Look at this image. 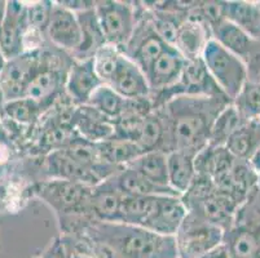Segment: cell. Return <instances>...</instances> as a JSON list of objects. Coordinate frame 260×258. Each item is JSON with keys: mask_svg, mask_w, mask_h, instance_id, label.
<instances>
[{"mask_svg": "<svg viewBox=\"0 0 260 258\" xmlns=\"http://www.w3.org/2000/svg\"><path fill=\"white\" fill-rule=\"evenodd\" d=\"M232 101L220 96H177L160 107L165 124L162 151H185L196 155L209 145L210 132L216 117Z\"/></svg>", "mask_w": 260, "mask_h": 258, "instance_id": "1", "label": "cell"}, {"mask_svg": "<svg viewBox=\"0 0 260 258\" xmlns=\"http://www.w3.org/2000/svg\"><path fill=\"white\" fill-rule=\"evenodd\" d=\"M105 258H177L174 236L122 222H93L83 234Z\"/></svg>", "mask_w": 260, "mask_h": 258, "instance_id": "2", "label": "cell"}, {"mask_svg": "<svg viewBox=\"0 0 260 258\" xmlns=\"http://www.w3.org/2000/svg\"><path fill=\"white\" fill-rule=\"evenodd\" d=\"M30 191L56 212L60 221L61 235L77 238L93 224L88 212V199L92 191L89 185L47 178L32 185Z\"/></svg>", "mask_w": 260, "mask_h": 258, "instance_id": "3", "label": "cell"}, {"mask_svg": "<svg viewBox=\"0 0 260 258\" xmlns=\"http://www.w3.org/2000/svg\"><path fill=\"white\" fill-rule=\"evenodd\" d=\"M181 200L188 212L196 213L223 231L229 230L235 225L241 207L232 196L219 190L211 178L200 174H196Z\"/></svg>", "mask_w": 260, "mask_h": 258, "instance_id": "4", "label": "cell"}, {"mask_svg": "<svg viewBox=\"0 0 260 258\" xmlns=\"http://www.w3.org/2000/svg\"><path fill=\"white\" fill-rule=\"evenodd\" d=\"M201 58L217 87L233 102L247 80L245 62L214 39L206 43Z\"/></svg>", "mask_w": 260, "mask_h": 258, "instance_id": "5", "label": "cell"}, {"mask_svg": "<svg viewBox=\"0 0 260 258\" xmlns=\"http://www.w3.org/2000/svg\"><path fill=\"white\" fill-rule=\"evenodd\" d=\"M177 258H201L223 244L224 231L188 212L174 235Z\"/></svg>", "mask_w": 260, "mask_h": 258, "instance_id": "6", "label": "cell"}, {"mask_svg": "<svg viewBox=\"0 0 260 258\" xmlns=\"http://www.w3.org/2000/svg\"><path fill=\"white\" fill-rule=\"evenodd\" d=\"M94 12L106 44L123 51L138 25L140 9L126 2H94Z\"/></svg>", "mask_w": 260, "mask_h": 258, "instance_id": "7", "label": "cell"}, {"mask_svg": "<svg viewBox=\"0 0 260 258\" xmlns=\"http://www.w3.org/2000/svg\"><path fill=\"white\" fill-rule=\"evenodd\" d=\"M60 56L47 52L42 48V62L39 68L30 80L25 89L23 97L39 103L44 110H49L54 105L61 93H65L66 74L68 68H62Z\"/></svg>", "mask_w": 260, "mask_h": 258, "instance_id": "8", "label": "cell"}, {"mask_svg": "<svg viewBox=\"0 0 260 258\" xmlns=\"http://www.w3.org/2000/svg\"><path fill=\"white\" fill-rule=\"evenodd\" d=\"M169 44L163 42L155 32L149 9H140L138 25L135 27L131 39L122 51L145 75L146 70L157 60Z\"/></svg>", "mask_w": 260, "mask_h": 258, "instance_id": "9", "label": "cell"}, {"mask_svg": "<svg viewBox=\"0 0 260 258\" xmlns=\"http://www.w3.org/2000/svg\"><path fill=\"white\" fill-rule=\"evenodd\" d=\"M42 62V48L23 52L11 58L0 71V93L3 102L22 98L25 89Z\"/></svg>", "mask_w": 260, "mask_h": 258, "instance_id": "10", "label": "cell"}, {"mask_svg": "<svg viewBox=\"0 0 260 258\" xmlns=\"http://www.w3.org/2000/svg\"><path fill=\"white\" fill-rule=\"evenodd\" d=\"M46 38L54 48L72 56L82 40V32L75 12L61 4L53 3L49 21L47 23Z\"/></svg>", "mask_w": 260, "mask_h": 258, "instance_id": "11", "label": "cell"}, {"mask_svg": "<svg viewBox=\"0 0 260 258\" xmlns=\"http://www.w3.org/2000/svg\"><path fill=\"white\" fill-rule=\"evenodd\" d=\"M29 28L26 6L20 2H7L6 14L0 27V49L6 60L25 52V36Z\"/></svg>", "mask_w": 260, "mask_h": 258, "instance_id": "12", "label": "cell"}, {"mask_svg": "<svg viewBox=\"0 0 260 258\" xmlns=\"http://www.w3.org/2000/svg\"><path fill=\"white\" fill-rule=\"evenodd\" d=\"M104 84L94 71L93 62L91 60L74 61L70 65L65 79L66 97L74 106L87 105L93 92Z\"/></svg>", "mask_w": 260, "mask_h": 258, "instance_id": "13", "label": "cell"}, {"mask_svg": "<svg viewBox=\"0 0 260 258\" xmlns=\"http://www.w3.org/2000/svg\"><path fill=\"white\" fill-rule=\"evenodd\" d=\"M185 62V57L175 47H167L145 72L150 94L169 89L176 84L180 79Z\"/></svg>", "mask_w": 260, "mask_h": 258, "instance_id": "14", "label": "cell"}, {"mask_svg": "<svg viewBox=\"0 0 260 258\" xmlns=\"http://www.w3.org/2000/svg\"><path fill=\"white\" fill-rule=\"evenodd\" d=\"M123 194L113 177L92 186L88 199V212L93 222H119Z\"/></svg>", "mask_w": 260, "mask_h": 258, "instance_id": "15", "label": "cell"}, {"mask_svg": "<svg viewBox=\"0 0 260 258\" xmlns=\"http://www.w3.org/2000/svg\"><path fill=\"white\" fill-rule=\"evenodd\" d=\"M72 125L80 138L91 143H100L114 136V123L91 106H75L73 111Z\"/></svg>", "mask_w": 260, "mask_h": 258, "instance_id": "16", "label": "cell"}, {"mask_svg": "<svg viewBox=\"0 0 260 258\" xmlns=\"http://www.w3.org/2000/svg\"><path fill=\"white\" fill-rule=\"evenodd\" d=\"M106 85L112 87L124 99L149 98L150 96V88L144 72L124 54L112 82Z\"/></svg>", "mask_w": 260, "mask_h": 258, "instance_id": "17", "label": "cell"}, {"mask_svg": "<svg viewBox=\"0 0 260 258\" xmlns=\"http://www.w3.org/2000/svg\"><path fill=\"white\" fill-rule=\"evenodd\" d=\"M44 168H46L48 178L66 179V181L79 182V183L89 185V186H94L101 182L92 172L73 159L72 156L66 153L65 149L47 154Z\"/></svg>", "mask_w": 260, "mask_h": 258, "instance_id": "18", "label": "cell"}, {"mask_svg": "<svg viewBox=\"0 0 260 258\" xmlns=\"http://www.w3.org/2000/svg\"><path fill=\"white\" fill-rule=\"evenodd\" d=\"M257 173L246 160H236L229 173L215 182V186L223 193L228 194L240 205L247 200L250 194L256 189Z\"/></svg>", "mask_w": 260, "mask_h": 258, "instance_id": "19", "label": "cell"}, {"mask_svg": "<svg viewBox=\"0 0 260 258\" xmlns=\"http://www.w3.org/2000/svg\"><path fill=\"white\" fill-rule=\"evenodd\" d=\"M163 196L169 195H124L122 200V207H120L119 222L149 230V226L157 216Z\"/></svg>", "mask_w": 260, "mask_h": 258, "instance_id": "20", "label": "cell"}, {"mask_svg": "<svg viewBox=\"0 0 260 258\" xmlns=\"http://www.w3.org/2000/svg\"><path fill=\"white\" fill-rule=\"evenodd\" d=\"M260 226L235 224L224 231L223 245L231 258H257Z\"/></svg>", "mask_w": 260, "mask_h": 258, "instance_id": "21", "label": "cell"}, {"mask_svg": "<svg viewBox=\"0 0 260 258\" xmlns=\"http://www.w3.org/2000/svg\"><path fill=\"white\" fill-rule=\"evenodd\" d=\"M75 14H77L78 22L80 26L82 40H80L77 51L72 54V58L74 61L91 60L94 53L106 44L105 38H104L101 27L99 25L98 16L94 12V6L77 12Z\"/></svg>", "mask_w": 260, "mask_h": 258, "instance_id": "22", "label": "cell"}, {"mask_svg": "<svg viewBox=\"0 0 260 258\" xmlns=\"http://www.w3.org/2000/svg\"><path fill=\"white\" fill-rule=\"evenodd\" d=\"M236 160L225 146L207 145L194 156L196 174L210 177L215 183L229 173Z\"/></svg>", "mask_w": 260, "mask_h": 258, "instance_id": "23", "label": "cell"}, {"mask_svg": "<svg viewBox=\"0 0 260 258\" xmlns=\"http://www.w3.org/2000/svg\"><path fill=\"white\" fill-rule=\"evenodd\" d=\"M211 35L212 39L216 40L226 51L241 58L243 62L260 47L259 40H255L249 34H246L242 28L226 20L217 26Z\"/></svg>", "mask_w": 260, "mask_h": 258, "instance_id": "24", "label": "cell"}, {"mask_svg": "<svg viewBox=\"0 0 260 258\" xmlns=\"http://www.w3.org/2000/svg\"><path fill=\"white\" fill-rule=\"evenodd\" d=\"M210 39H212V36L209 28L198 20L188 16L179 27L175 48L185 57V60H193L201 57Z\"/></svg>", "mask_w": 260, "mask_h": 258, "instance_id": "25", "label": "cell"}, {"mask_svg": "<svg viewBox=\"0 0 260 258\" xmlns=\"http://www.w3.org/2000/svg\"><path fill=\"white\" fill-rule=\"evenodd\" d=\"M194 156L185 151H172L167 154L169 186L180 196L188 191L196 177Z\"/></svg>", "mask_w": 260, "mask_h": 258, "instance_id": "26", "label": "cell"}, {"mask_svg": "<svg viewBox=\"0 0 260 258\" xmlns=\"http://www.w3.org/2000/svg\"><path fill=\"white\" fill-rule=\"evenodd\" d=\"M181 196H163L157 216L149 226V231L165 236H174L186 216Z\"/></svg>", "mask_w": 260, "mask_h": 258, "instance_id": "27", "label": "cell"}, {"mask_svg": "<svg viewBox=\"0 0 260 258\" xmlns=\"http://www.w3.org/2000/svg\"><path fill=\"white\" fill-rule=\"evenodd\" d=\"M113 181L117 185L120 193L126 196H145V195H169L180 196L170 188H162L153 183L149 179L144 178L138 172L124 167L115 176Z\"/></svg>", "mask_w": 260, "mask_h": 258, "instance_id": "28", "label": "cell"}, {"mask_svg": "<svg viewBox=\"0 0 260 258\" xmlns=\"http://www.w3.org/2000/svg\"><path fill=\"white\" fill-rule=\"evenodd\" d=\"M260 146V120L243 122L225 143L229 153L238 160L249 162Z\"/></svg>", "mask_w": 260, "mask_h": 258, "instance_id": "29", "label": "cell"}, {"mask_svg": "<svg viewBox=\"0 0 260 258\" xmlns=\"http://www.w3.org/2000/svg\"><path fill=\"white\" fill-rule=\"evenodd\" d=\"M226 21L242 28L246 34L260 42V3L223 2Z\"/></svg>", "mask_w": 260, "mask_h": 258, "instance_id": "30", "label": "cell"}, {"mask_svg": "<svg viewBox=\"0 0 260 258\" xmlns=\"http://www.w3.org/2000/svg\"><path fill=\"white\" fill-rule=\"evenodd\" d=\"M126 167L158 186L170 188L167 181V154L162 151H148L141 154Z\"/></svg>", "mask_w": 260, "mask_h": 258, "instance_id": "31", "label": "cell"}, {"mask_svg": "<svg viewBox=\"0 0 260 258\" xmlns=\"http://www.w3.org/2000/svg\"><path fill=\"white\" fill-rule=\"evenodd\" d=\"M96 145L104 162L118 168H124L132 160L144 154L136 142L118 137H112Z\"/></svg>", "mask_w": 260, "mask_h": 258, "instance_id": "32", "label": "cell"}, {"mask_svg": "<svg viewBox=\"0 0 260 258\" xmlns=\"http://www.w3.org/2000/svg\"><path fill=\"white\" fill-rule=\"evenodd\" d=\"M2 115L6 119L16 123L17 125H26V127H34L42 118L46 110L38 102L27 97L7 101L2 106Z\"/></svg>", "mask_w": 260, "mask_h": 258, "instance_id": "33", "label": "cell"}, {"mask_svg": "<svg viewBox=\"0 0 260 258\" xmlns=\"http://www.w3.org/2000/svg\"><path fill=\"white\" fill-rule=\"evenodd\" d=\"M165 142V124L158 108H153L144 119L136 143L144 153L162 151ZM163 153V151H162Z\"/></svg>", "mask_w": 260, "mask_h": 258, "instance_id": "34", "label": "cell"}, {"mask_svg": "<svg viewBox=\"0 0 260 258\" xmlns=\"http://www.w3.org/2000/svg\"><path fill=\"white\" fill-rule=\"evenodd\" d=\"M126 99L120 97L112 87L101 84L89 98L87 105L100 113L101 115L114 123L124 108Z\"/></svg>", "mask_w": 260, "mask_h": 258, "instance_id": "35", "label": "cell"}, {"mask_svg": "<svg viewBox=\"0 0 260 258\" xmlns=\"http://www.w3.org/2000/svg\"><path fill=\"white\" fill-rule=\"evenodd\" d=\"M243 123L242 118L240 117L238 111L233 106V103L226 106L224 110L220 111L215 119L214 124L210 132L209 145L211 146H225L229 137L233 132Z\"/></svg>", "mask_w": 260, "mask_h": 258, "instance_id": "36", "label": "cell"}, {"mask_svg": "<svg viewBox=\"0 0 260 258\" xmlns=\"http://www.w3.org/2000/svg\"><path fill=\"white\" fill-rule=\"evenodd\" d=\"M122 57V51L118 49L117 47L110 46V44H105V46L101 47L92 57L94 71L104 84H109L112 82Z\"/></svg>", "mask_w": 260, "mask_h": 258, "instance_id": "37", "label": "cell"}, {"mask_svg": "<svg viewBox=\"0 0 260 258\" xmlns=\"http://www.w3.org/2000/svg\"><path fill=\"white\" fill-rule=\"evenodd\" d=\"M233 106L238 111L243 122L256 120L260 118V85L246 80L242 89L233 99Z\"/></svg>", "mask_w": 260, "mask_h": 258, "instance_id": "38", "label": "cell"}, {"mask_svg": "<svg viewBox=\"0 0 260 258\" xmlns=\"http://www.w3.org/2000/svg\"><path fill=\"white\" fill-rule=\"evenodd\" d=\"M53 2H38V3L26 6V16L29 26L46 36L47 23L49 21Z\"/></svg>", "mask_w": 260, "mask_h": 258, "instance_id": "39", "label": "cell"}, {"mask_svg": "<svg viewBox=\"0 0 260 258\" xmlns=\"http://www.w3.org/2000/svg\"><path fill=\"white\" fill-rule=\"evenodd\" d=\"M75 238L74 236L60 235L53 239L39 258H72L74 252Z\"/></svg>", "mask_w": 260, "mask_h": 258, "instance_id": "40", "label": "cell"}, {"mask_svg": "<svg viewBox=\"0 0 260 258\" xmlns=\"http://www.w3.org/2000/svg\"><path fill=\"white\" fill-rule=\"evenodd\" d=\"M75 238V236H74ZM72 258H105L103 253L92 244L91 241L87 240L84 236H77L75 238L74 252Z\"/></svg>", "mask_w": 260, "mask_h": 258, "instance_id": "41", "label": "cell"}, {"mask_svg": "<svg viewBox=\"0 0 260 258\" xmlns=\"http://www.w3.org/2000/svg\"><path fill=\"white\" fill-rule=\"evenodd\" d=\"M247 82L260 85V47L245 61Z\"/></svg>", "mask_w": 260, "mask_h": 258, "instance_id": "42", "label": "cell"}, {"mask_svg": "<svg viewBox=\"0 0 260 258\" xmlns=\"http://www.w3.org/2000/svg\"><path fill=\"white\" fill-rule=\"evenodd\" d=\"M11 200V193L7 185L0 183V212H3L8 208Z\"/></svg>", "mask_w": 260, "mask_h": 258, "instance_id": "43", "label": "cell"}, {"mask_svg": "<svg viewBox=\"0 0 260 258\" xmlns=\"http://www.w3.org/2000/svg\"><path fill=\"white\" fill-rule=\"evenodd\" d=\"M201 258H231L229 257L228 252H226L225 247H224L223 244L219 245L217 248H215V249H212L211 252H209L207 254H205L203 257Z\"/></svg>", "mask_w": 260, "mask_h": 258, "instance_id": "44", "label": "cell"}, {"mask_svg": "<svg viewBox=\"0 0 260 258\" xmlns=\"http://www.w3.org/2000/svg\"><path fill=\"white\" fill-rule=\"evenodd\" d=\"M250 165L254 168V170L256 173H260V146L257 148V150L252 154V156L249 160Z\"/></svg>", "mask_w": 260, "mask_h": 258, "instance_id": "45", "label": "cell"}, {"mask_svg": "<svg viewBox=\"0 0 260 258\" xmlns=\"http://www.w3.org/2000/svg\"><path fill=\"white\" fill-rule=\"evenodd\" d=\"M6 7H7V2L0 0V27H2V23H3L4 14H6Z\"/></svg>", "mask_w": 260, "mask_h": 258, "instance_id": "46", "label": "cell"}, {"mask_svg": "<svg viewBox=\"0 0 260 258\" xmlns=\"http://www.w3.org/2000/svg\"><path fill=\"white\" fill-rule=\"evenodd\" d=\"M6 62H7L6 57H4V54H3V52H2V49H0V71L3 70V67H4V65H6Z\"/></svg>", "mask_w": 260, "mask_h": 258, "instance_id": "47", "label": "cell"}, {"mask_svg": "<svg viewBox=\"0 0 260 258\" xmlns=\"http://www.w3.org/2000/svg\"><path fill=\"white\" fill-rule=\"evenodd\" d=\"M256 188L260 189V173H257V182H256Z\"/></svg>", "mask_w": 260, "mask_h": 258, "instance_id": "48", "label": "cell"}, {"mask_svg": "<svg viewBox=\"0 0 260 258\" xmlns=\"http://www.w3.org/2000/svg\"><path fill=\"white\" fill-rule=\"evenodd\" d=\"M3 173H4V170H3V169H0V178H2V176H3Z\"/></svg>", "mask_w": 260, "mask_h": 258, "instance_id": "49", "label": "cell"}, {"mask_svg": "<svg viewBox=\"0 0 260 258\" xmlns=\"http://www.w3.org/2000/svg\"><path fill=\"white\" fill-rule=\"evenodd\" d=\"M257 258H260V244H259V252H257Z\"/></svg>", "mask_w": 260, "mask_h": 258, "instance_id": "50", "label": "cell"}, {"mask_svg": "<svg viewBox=\"0 0 260 258\" xmlns=\"http://www.w3.org/2000/svg\"><path fill=\"white\" fill-rule=\"evenodd\" d=\"M259 120H260V118H259Z\"/></svg>", "mask_w": 260, "mask_h": 258, "instance_id": "51", "label": "cell"}]
</instances>
